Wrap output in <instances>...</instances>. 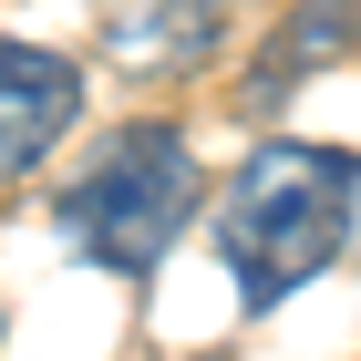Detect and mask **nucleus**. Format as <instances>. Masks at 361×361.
Returning a JSON list of instances; mask_svg holds the SVG:
<instances>
[{"instance_id": "obj_1", "label": "nucleus", "mask_w": 361, "mask_h": 361, "mask_svg": "<svg viewBox=\"0 0 361 361\" xmlns=\"http://www.w3.org/2000/svg\"><path fill=\"white\" fill-rule=\"evenodd\" d=\"M351 207H361V155L300 145V135L258 145L238 166V186H227V207H217V248L238 269V300L279 310L289 289H310L341 258V238H351Z\"/></svg>"}, {"instance_id": "obj_2", "label": "nucleus", "mask_w": 361, "mask_h": 361, "mask_svg": "<svg viewBox=\"0 0 361 361\" xmlns=\"http://www.w3.org/2000/svg\"><path fill=\"white\" fill-rule=\"evenodd\" d=\"M186 217H196V155H186V135H166V124L114 135L83 166V186L62 196V227H73L83 258L114 269V279H145L176 238H186Z\"/></svg>"}, {"instance_id": "obj_3", "label": "nucleus", "mask_w": 361, "mask_h": 361, "mask_svg": "<svg viewBox=\"0 0 361 361\" xmlns=\"http://www.w3.org/2000/svg\"><path fill=\"white\" fill-rule=\"evenodd\" d=\"M83 114V73L62 52H31V42H0V176H31L73 135Z\"/></svg>"}, {"instance_id": "obj_4", "label": "nucleus", "mask_w": 361, "mask_h": 361, "mask_svg": "<svg viewBox=\"0 0 361 361\" xmlns=\"http://www.w3.org/2000/svg\"><path fill=\"white\" fill-rule=\"evenodd\" d=\"M196 11H217V0H124L114 52L124 62H196L207 52V21H196Z\"/></svg>"}, {"instance_id": "obj_5", "label": "nucleus", "mask_w": 361, "mask_h": 361, "mask_svg": "<svg viewBox=\"0 0 361 361\" xmlns=\"http://www.w3.org/2000/svg\"><path fill=\"white\" fill-rule=\"evenodd\" d=\"M341 11H351V0H320V11H310V31H279V52L258 62V93H269L279 73H289V62H300V73H310V62H320V52H341V31H351V21H341Z\"/></svg>"}]
</instances>
